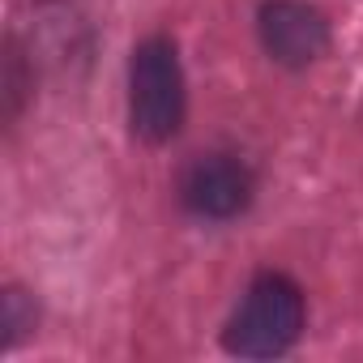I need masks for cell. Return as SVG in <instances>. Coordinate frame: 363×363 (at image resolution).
Returning <instances> with one entry per match:
<instances>
[{"instance_id":"6da1fadb","label":"cell","mask_w":363,"mask_h":363,"mask_svg":"<svg viewBox=\"0 0 363 363\" xmlns=\"http://www.w3.org/2000/svg\"><path fill=\"white\" fill-rule=\"evenodd\" d=\"M308 325V303L303 291L291 274L261 269L248 291L240 295L227 329H223V350L235 359H278L295 350Z\"/></svg>"},{"instance_id":"7a4b0ae2","label":"cell","mask_w":363,"mask_h":363,"mask_svg":"<svg viewBox=\"0 0 363 363\" xmlns=\"http://www.w3.org/2000/svg\"><path fill=\"white\" fill-rule=\"evenodd\" d=\"M189 116V82L171 35H150L128 60V128L145 145H167L179 137Z\"/></svg>"},{"instance_id":"3957f363","label":"cell","mask_w":363,"mask_h":363,"mask_svg":"<svg viewBox=\"0 0 363 363\" xmlns=\"http://www.w3.org/2000/svg\"><path fill=\"white\" fill-rule=\"evenodd\" d=\"M257 197V175L240 154L210 150L179 171V206L201 223H231Z\"/></svg>"},{"instance_id":"277c9868","label":"cell","mask_w":363,"mask_h":363,"mask_svg":"<svg viewBox=\"0 0 363 363\" xmlns=\"http://www.w3.org/2000/svg\"><path fill=\"white\" fill-rule=\"evenodd\" d=\"M257 39L274 65L299 73L329 52L333 30L329 18L308 0H265L257 9Z\"/></svg>"},{"instance_id":"5b68a950","label":"cell","mask_w":363,"mask_h":363,"mask_svg":"<svg viewBox=\"0 0 363 363\" xmlns=\"http://www.w3.org/2000/svg\"><path fill=\"white\" fill-rule=\"evenodd\" d=\"M35 325H39V308H35V299H30L22 286H9V291H5V350H13Z\"/></svg>"}]
</instances>
